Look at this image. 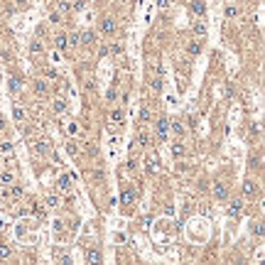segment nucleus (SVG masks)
Listing matches in <instances>:
<instances>
[{
    "mask_svg": "<svg viewBox=\"0 0 265 265\" xmlns=\"http://www.w3.org/2000/svg\"><path fill=\"white\" fill-rule=\"evenodd\" d=\"M153 138H155V143H165L167 138H169V118H167L165 113H160L153 121Z\"/></svg>",
    "mask_w": 265,
    "mask_h": 265,
    "instance_id": "1",
    "label": "nucleus"
},
{
    "mask_svg": "<svg viewBox=\"0 0 265 265\" xmlns=\"http://www.w3.org/2000/svg\"><path fill=\"white\" fill-rule=\"evenodd\" d=\"M241 197L245 199V201L260 199V182L253 179V177H245V179H243V187H241Z\"/></svg>",
    "mask_w": 265,
    "mask_h": 265,
    "instance_id": "2",
    "label": "nucleus"
},
{
    "mask_svg": "<svg viewBox=\"0 0 265 265\" xmlns=\"http://www.w3.org/2000/svg\"><path fill=\"white\" fill-rule=\"evenodd\" d=\"M116 32H118V20H116L113 15H103L99 20V34H103V37H116Z\"/></svg>",
    "mask_w": 265,
    "mask_h": 265,
    "instance_id": "3",
    "label": "nucleus"
},
{
    "mask_svg": "<svg viewBox=\"0 0 265 265\" xmlns=\"http://www.w3.org/2000/svg\"><path fill=\"white\" fill-rule=\"evenodd\" d=\"M99 44V34L96 30H79V47H86V49H93Z\"/></svg>",
    "mask_w": 265,
    "mask_h": 265,
    "instance_id": "4",
    "label": "nucleus"
},
{
    "mask_svg": "<svg viewBox=\"0 0 265 265\" xmlns=\"http://www.w3.org/2000/svg\"><path fill=\"white\" fill-rule=\"evenodd\" d=\"M32 91H34V96H49V93H52V81L47 77H34Z\"/></svg>",
    "mask_w": 265,
    "mask_h": 265,
    "instance_id": "5",
    "label": "nucleus"
},
{
    "mask_svg": "<svg viewBox=\"0 0 265 265\" xmlns=\"http://www.w3.org/2000/svg\"><path fill=\"white\" fill-rule=\"evenodd\" d=\"M32 155L34 157H47V155H52V140H49V138H40V140H34L32 143Z\"/></svg>",
    "mask_w": 265,
    "mask_h": 265,
    "instance_id": "6",
    "label": "nucleus"
},
{
    "mask_svg": "<svg viewBox=\"0 0 265 265\" xmlns=\"http://www.w3.org/2000/svg\"><path fill=\"white\" fill-rule=\"evenodd\" d=\"M135 201H138V189L135 187H125L121 192V206L123 209H130L135 206Z\"/></svg>",
    "mask_w": 265,
    "mask_h": 265,
    "instance_id": "7",
    "label": "nucleus"
},
{
    "mask_svg": "<svg viewBox=\"0 0 265 265\" xmlns=\"http://www.w3.org/2000/svg\"><path fill=\"white\" fill-rule=\"evenodd\" d=\"M84 260H86L88 265H101L103 263V253H101L99 245H88L86 253H84Z\"/></svg>",
    "mask_w": 265,
    "mask_h": 265,
    "instance_id": "8",
    "label": "nucleus"
},
{
    "mask_svg": "<svg viewBox=\"0 0 265 265\" xmlns=\"http://www.w3.org/2000/svg\"><path fill=\"white\" fill-rule=\"evenodd\" d=\"M229 194H231V187H229L223 179L214 182V199H216V201H226V199H229Z\"/></svg>",
    "mask_w": 265,
    "mask_h": 265,
    "instance_id": "9",
    "label": "nucleus"
},
{
    "mask_svg": "<svg viewBox=\"0 0 265 265\" xmlns=\"http://www.w3.org/2000/svg\"><path fill=\"white\" fill-rule=\"evenodd\" d=\"M69 113V103L62 96H54L52 99V116H66Z\"/></svg>",
    "mask_w": 265,
    "mask_h": 265,
    "instance_id": "10",
    "label": "nucleus"
},
{
    "mask_svg": "<svg viewBox=\"0 0 265 265\" xmlns=\"http://www.w3.org/2000/svg\"><path fill=\"white\" fill-rule=\"evenodd\" d=\"M157 169H160V157H157V153H147V157H145V172L153 177L157 175Z\"/></svg>",
    "mask_w": 265,
    "mask_h": 265,
    "instance_id": "11",
    "label": "nucleus"
},
{
    "mask_svg": "<svg viewBox=\"0 0 265 265\" xmlns=\"http://www.w3.org/2000/svg\"><path fill=\"white\" fill-rule=\"evenodd\" d=\"M189 12H192V17H204L206 15V0H189Z\"/></svg>",
    "mask_w": 265,
    "mask_h": 265,
    "instance_id": "12",
    "label": "nucleus"
},
{
    "mask_svg": "<svg viewBox=\"0 0 265 265\" xmlns=\"http://www.w3.org/2000/svg\"><path fill=\"white\" fill-rule=\"evenodd\" d=\"M52 42H54V47L59 49V52H69V42H66V30H56V32L52 34Z\"/></svg>",
    "mask_w": 265,
    "mask_h": 265,
    "instance_id": "13",
    "label": "nucleus"
},
{
    "mask_svg": "<svg viewBox=\"0 0 265 265\" xmlns=\"http://www.w3.org/2000/svg\"><path fill=\"white\" fill-rule=\"evenodd\" d=\"M22 86H25L22 77H17V74H10V77H8V91H10V96H17L22 91Z\"/></svg>",
    "mask_w": 265,
    "mask_h": 265,
    "instance_id": "14",
    "label": "nucleus"
},
{
    "mask_svg": "<svg viewBox=\"0 0 265 265\" xmlns=\"http://www.w3.org/2000/svg\"><path fill=\"white\" fill-rule=\"evenodd\" d=\"M248 167H251V172H263V155H260V150H255V153H251V157H248Z\"/></svg>",
    "mask_w": 265,
    "mask_h": 265,
    "instance_id": "15",
    "label": "nucleus"
},
{
    "mask_svg": "<svg viewBox=\"0 0 265 265\" xmlns=\"http://www.w3.org/2000/svg\"><path fill=\"white\" fill-rule=\"evenodd\" d=\"M241 214H243V201L241 199H233L229 204V209H226V216L229 219H241Z\"/></svg>",
    "mask_w": 265,
    "mask_h": 265,
    "instance_id": "16",
    "label": "nucleus"
},
{
    "mask_svg": "<svg viewBox=\"0 0 265 265\" xmlns=\"http://www.w3.org/2000/svg\"><path fill=\"white\" fill-rule=\"evenodd\" d=\"M108 118L113 125H123V123H125V108H123V106H113Z\"/></svg>",
    "mask_w": 265,
    "mask_h": 265,
    "instance_id": "17",
    "label": "nucleus"
},
{
    "mask_svg": "<svg viewBox=\"0 0 265 265\" xmlns=\"http://www.w3.org/2000/svg\"><path fill=\"white\" fill-rule=\"evenodd\" d=\"M132 147H140V150H147L150 147V132L147 130H140L135 135V140H132Z\"/></svg>",
    "mask_w": 265,
    "mask_h": 265,
    "instance_id": "18",
    "label": "nucleus"
},
{
    "mask_svg": "<svg viewBox=\"0 0 265 265\" xmlns=\"http://www.w3.org/2000/svg\"><path fill=\"white\" fill-rule=\"evenodd\" d=\"M56 189H59V194H71V175H59Z\"/></svg>",
    "mask_w": 265,
    "mask_h": 265,
    "instance_id": "19",
    "label": "nucleus"
},
{
    "mask_svg": "<svg viewBox=\"0 0 265 265\" xmlns=\"http://www.w3.org/2000/svg\"><path fill=\"white\" fill-rule=\"evenodd\" d=\"M169 132L175 135L177 140H182V138L187 135V128H184V123L182 121H169Z\"/></svg>",
    "mask_w": 265,
    "mask_h": 265,
    "instance_id": "20",
    "label": "nucleus"
},
{
    "mask_svg": "<svg viewBox=\"0 0 265 265\" xmlns=\"http://www.w3.org/2000/svg\"><path fill=\"white\" fill-rule=\"evenodd\" d=\"M169 153H172V157H175V160H182V157H187V145L182 143V140H175V143H172V147H169Z\"/></svg>",
    "mask_w": 265,
    "mask_h": 265,
    "instance_id": "21",
    "label": "nucleus"
},
{
    "mask_svg": "<svg viewBox=\"0 0 265 265\" xmlns=\"http://www.w3.org/2000/svg\"><path fill=\"white\" fill-rule=\"evenodd\" d=\"M44 206H47V209H59V206H62V197H59V194H47V197H44Z\"/></svg>",
    "mask_w": 265,
    "mask_h": 265,
    "instance_id": "22",
    "label": "nucleus"
},
{
    "mask_svg": "<svg viewBox=\"0 0 265 265\" xmlns=\"http://www.w3.org/2000/svg\"><path fill=\"white\" fill-rule=\"evenodd\" d=\"M241 15V8L238 5H233V3H226V8H223V17L226 20H231V17H238Z\"/></svg>",
    "mask_w": 265,
    "mask_h": 265,
    "instance_id": "23",
    "label": "nucleus"
},
{
    "mask_svg": "<svg viewBox=\"0 0 265 265\" xmlns=\"http://www.w3.org/2000/svg\"><path fill=\"white\" fill-rule=\"evenodd\" d=\"M192 32L197 34V37H204V34H206V22L201 20V17H199V20H194V22H192Z\"/></svg>",
    "mask_w": 265,
    "mask_h": 265,
    "instance_id": "24",
    "label": "nucleus"
},
{
    "mask_svg": "<svg viewBox=\"0 0 265 265\" xmlns=\"http://www.w3.org/2000/svg\"><path fill=\"white\" fill-rule=\"evenodd\" d=\"M66 153L71 155V157H77V155H81V147H79V143L74 140V138H69V140H66Z\"/></svg>",
    "mask_w": 265,
    "mask_h": 265,
    "instance_id": "25",
    "label": "nucleus"
},
{
    "mask_svg": "<svg viewBox=\"0 0 265 265\" xmlns=\"http://www.w3.org/2000/svg\"><path fill=\"white\" fill-rule=\"evenodd\" d=\"M187 54L189 56H199V54H201V42H199V40H192V42L187 44Z\"/></svg>",
    "mask_w": 265,
    "mask_h": 265,
    "instance_id": "26",
    "label": "nucleus"
},
{
    "mask_svg": "<svg viewBox=\"0 0 265 265\" xmlns=\"http://www.w3.org/2000/svg\"><path fill=\"white\" fill-rule=\"evenodd\" d=\"M15 179H17V175H15L12 169H5V172H0V182H3L5 187H8V184H12Z\"/></svg>",
    "mask_w": 265,
    "mask_h": 265,
    "instance_id": "27",
    "label": "nucleus"
},
{
    "mask_svg": "<svg viewBox=\"0 0 265 265\" xmlns=\"http://www.w3.org/2000/svg\"><path fill=\"white\" fill-rule=\"evenodd\" d=\"M30 49H32V56H42V54H44V44H42V40H37V37H34L32 44H30Z\"/></svg>",
    "mask_w": 265,
    "mask_h": 265,
    "instance_id": "28",
    "label": "nucleus"
},
{
    "mask_svg": "<svg viewBox=\"0 0 265 265\" xmlns=\"http://www.w3.org/2000/svg\"><path fill=\"white\" fill-rule=\"evenodd\" d=\"M106 49H108V56L123 54V42H110V44H106Z\"/></svg>",
    "mask_w": 265,
    "mask_h": 265,
    "instance_id": "29",
    "label": "nucleus"
},
{
    "mask_svg": "<svg viewBox=\"0 0 265 265\" xmlns=\"http://www.w3.org/2000/svg\"><path fill=\"white\" fill-rule=\"evenodd\" d=\"M12 118H15L17 123H25V121H27V113H25V108H22V106H15V108H12Z\"/></svg>",
    "mask_w": 265,
    "mask_h": 265,
    "instance_id": "30",
    "label": "nucleus"
},
{
    "mask_svg": "<svg viewBox=\"0 0 265 265\" xmlns=\"http://www.w3.org/2000/svg\"><path fill=\"white\" fill-rule=\"evenodd\" d=\"M251 236L263 238V221H253V223H251Z\"/></svg>",
    "mask_w": 265,
    "mask_h": 265,
    "instance_id": "31",
    "label": "nucleus"
},
{
    "mask_svg": "<svg viewBox=\"0 0 265 265\" xmlns=\"http://www.w3.org/2000/svg\"><path fill=\"white\" fill-rule=\"evenodd\" d=\"M64 132H66V138H77L79 135V123H66V128H64Z\"/></svg>",
    "mask_w": 265,
    "mask_h": 265,
    "instance_id": "32",
    "label": "nucleus"
},
{
    "mask_svg": "<svg viewBox=\"0 0 265 265\" xmlns=\"http://www.w3.org/2000/svg\"><path fill=\"white\" fill-rule=\"evenodd\" d=\"M12 258V248L8 243H0V260H10Z\"/></svg>",
    "mask_w": 265,
    "mask_h": 265,
    "instance_id": "33",
    "label": "nucleus"
},
{
    "mask_svg": "<svg viewBox=\"0 0 265 265\" xmlns=\"http://www.w3.org/2000/svg\"><path fill=\"white\" fill-rule=\"evenodd\" d=\"M49 22H52V25H62V22H64V15H62V12H56V10H52L49 12Z\"/></svg>",
    "mask_w": 265,
    "mask_h": 265,
    "instance_id": "34",
    "label": "nucleus"
},
{
    "mask_svg": "<svg viewBox=\"0 0 265 265\" xmlns=\"http://www.w3.org/2000/svg\"><path fill=\"white\" fill-rule=\"evenodd\" d=\"M0 155H12V143H0Z\"/></svg>",
    "mask_w": 265,
    "mask_h": 265,
    "instance_id": "35",
    "label": "nucleus"
},
{
    "mask_svg": "<svg viewBox=\"0 0 265 265\" xmlns=\"http://www.w3.org/2000/svg\"><path fill=\"white\" fill-rule=\"evenodd\" d=\"M84 88H86V93H93V91L99 88V84H96L93 79H88V81H86V86H84Z\"/></svg>",
    "mask_w": 265,
    "mask_h": 265,
    "instance_id": "36",
    "label": "nucleus"
},
{
    "mask_svg": "<svg viewBox=\"0 0 265 265\" xmlns=\"http://www.w3.org/2000/svg\"><path fill=\"white\" fill-rule=\"evenodd\" d=\"M140 118H143V123H147L150 118H153V113H150V108H147V106L143 108V113H140Z\"/></svg>",
    "mask_w": 265,
    "mask_h": 265,
    "instance_id": "37",
    "label": "nucleus"
},
{
    "mask_svg": "<svg viewBox=\"0 0 265 265\" xmlns=\"http://www.w3.org/2000/svg\"><path fill=\"white\" fill-rule=\"evenodd\" d=\"M32 214H34V216H37V219H44V209H42V206H34V209H32Z\"/></svg>",
    "mask_w": 265,
    "mask_h": 265,
    "instance_id": "38",
    "label": "nucleus"
},
{
    "mask_svg": "<svg viewBox=\"0 0 265 265\" xmlns=\"http://www.w3.org/2000/svg\"><path fill=\"white\" fill-rule=\"evenodd\" d=\"M160 8L165 10V8H169V0H160Z\"/></svg>",
    "mask_w": 265,
    "mask_h": 265,
    "instance_id": "39",
    "label": "nucleus"
},
{
    "mask_svg": "<svg viewBox=\"0 0 265 265\" xmlns=\"http://www.w3.org/2000/svg\"><path fill=\"white\" fill-rule=\"evenodd\" d=\"M15 5H20V8H25V5H27V0H15Z\"/></svg>",
    "mask_w": 265,
    "mask_h": 265,
    "instance_id": "40",
    "label": "nucleus"
},
{
    "mask_svg": "<svg viewBox=\"0 0 265 265\" xmlns=\"http://www.w3.org/2000/svg\"><path fill=\"white\" fill-rule=\"evenodd\" d=\"M0 130H5V121H3V116H0Z\"/></svg>",
    "mask_w": 265,
    "mask_h": 265,
    "instance_id": "41",
    "label": "nucleus"
},
{
    "mask_svg": "<svg viewBox=\"0 0 265 265\" xmlns=\"http://www.w3.org/2000/svg\"><path fill=\"white\" fill-rule=\"evenodd\" d=\"M0 15H3V3H0Z\"/></svg>",
    "mask_w": 265,
    "mask_h": 265,
    "instance_id": "42",
    "label": "nucleus"
},
{
    "mask_svg": "<svg viewBox=\"0 0 265 265\" xmlns=\"http://www.w3.org/2000/svg\"><path fill=\"white\" fill-rule=\"evenodd\" d=\"M0 169H3V157H0Z\"/></svg>",
    "mask_w": 265,
    "mask_h": 265,
    "instance_id": "43",
    "label": "nucleus"
},
{
    "mask_svg": "<svg viewBox=\"0 0 265 265\" xmlns=\"http://www.w3.org/2000/svg\"><path fill=\"white\" fill-rule=\"evenodd\" d=\"M0 30H3V17H0Z\"/></svg>",
    "mask_w": 265,
    "mask_h": 265,
    "instance_id": "44",
    "label": "nucleus"
},
{
    "mask_svg": "<svg viewBox=\"0 0 265 265\" xmlns=\"http://www.w3.org/2000/svg\"><path fill=\"white\" fill-rule=\"evenodd\" d=\"M0 209H3V201H0Z\"/></svg>",
    "mask_w": 265,
    "mask_h": 265,
    "instance_id": "45",
    "label": "nucleus"
}]
</instances>
